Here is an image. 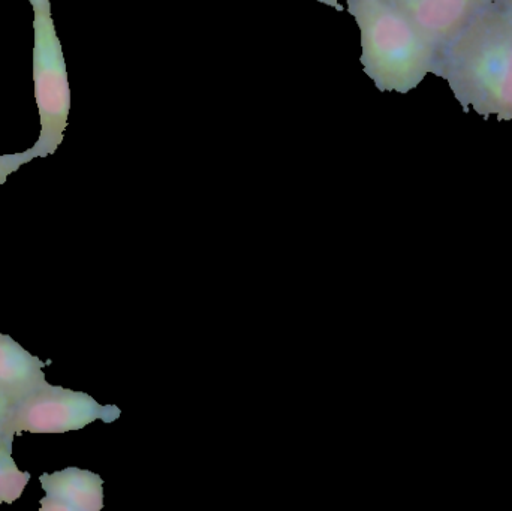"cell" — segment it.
Returning <instances> with one entry per match:
<instances>
[{"instance_id": "cell-1", "label": "cell", "mask_w": 512, "mask_h": 511, "mask_svg": "<svg viewBox=\"0 0 512 511\" xmlns=\"http://www.w3.org/2000/svg\"><path fill=\"white\" fill-rule=\"evenodd\" d=\"M444 78L463 110L512 122V21L493 0L439 51Z\"/></svg>"}, {"instance_id": "cell-2", "label": "cell", "mask_w": 512, "mask_h": 511, "mask_svg": "<svg viewBox=\"0 0 512 511\" xmlns=\"http://www.w3.org/2000/svg\"><path fill=\"white\" fill-rule=\"evenodd\" d=\"M361 33V63L381 92L408 93L435 74L438 50L388 0H348Z\"/></svg>"}, {"instance_id": "cell-3", "label": "cell", "mask_w": 512, "mask_h": 511, "mask_svg": "<svg viewBox=\"0 0 512 511\" xmlns=\"http://www.w3.org/2000/svg\"><path fill=\"white\" fill-rule=\"evenodd\" d=\"M35 12L33 83L41 119V134L32 147L38 158L53 155L62 144L71 110V89L62 44L51 18L50 0H29Z\"/></svg>"}, {"instance_id": "cell-4", "label": "cell", "mask_w": 512, "mask_h": 511, "mask_svg": "<svg viewBox=\"0 0 512 511\" xmlns=\"http://www.w3.org/2000/svg\"><path fill=\"white\" fill-rule=\"evenodd\" d=\"M120 414L116 405H101L86 393L48 384L18 402L11 429L15 435L66 434L80 431L96 420L114 422Z\"/></svg>"}, {"instance_id": "cell-5", "label": "cell", "mask_w": 512, "mask_h": 511, "mask_svg": "<svg viewBox=\"0 0 512 511\" xmlns=\"http://www.w3.org/2000/svg\"><path fill=\"white\" fill-rule=\"evenodd\" d=\"M439 51L450 44L493 0H388Z\"/></svg>"}, {"instance_id": "cell-6", "label": "cell", "mask_w": 512, "mask_h": 511, "mask_svg": "<svg viewBox=\"0 0 512 511\" xmlns=\"http://www.w3.org/2000/svg\"><path fill=\"white\" fill-rule=\"evenodd\" d=\"M45 497L41 511H99L104 509V480L92 471L65 468L39 477Z\"/></svg>"}, {"instance_id": "cell-7", "label": "cell", "mask_w": 512, "mask_h": 511, "mask_svg": "<svg viewBox=\"0 0 512 511\" xmlns=\"http://www.w3.org/2000/svg\"><path fill=\"white\" fill-rule=\"evenodd\" d=\"M42 362L24 350L11 336L0 333V392L20 402L26 396L48 386Z\"/></svg>"}, {"instance_id": "cell-8", "label": "cell", "mask_w": 512, "mask_h": 511, "mask_svg": "<svg viewBox=\"0 0 512 511\" xmlns=\"http://www.w3.org/2000/svg\"><path fill=\"white\" fill-rule=\"evenodd\" d=\"M14 437L0 438V504H12L23 495L30 473L18 470L12 458Z\"/></svg>"}, {"instance_id": "cell-9", "label": "cell", "mask_w": 512, "mask_h": 511, "mask_svg": "<svg viewBox=\"0 0 512 511\" xmlns=\"http://www.w3.org/2000/svg\"><path fill=\"white\" fill-rule=\"evenodd\" d=\"M38 158V153L33 149L26 150L23 153H12V155L0 156V186L6 182L8 176L18 171L21 165L27 164L32 159Z\"/></svg>"}, {"instance_id": "cell-10", "label": "cell", "mask_w": 512, "mask_h": 511, "mask_svg": "<svg viewBox=\"0 0 512 511\" xmlns=\"http://www.w3.org/2000/svg\"><path fill=\"white\" fill-rule=\"evenodd\" d=\"M17 404L18 401H15L8 393L0 392V438L15 437L11 425Z\"/></svg>"}, {"instance_id": "cell-11", "label": "cell", "mask_w": 512, "mask_h": 511, "mask_svg": "<svg viewBox=\"0 0 512 511\" xmlns=\"http://www.w3.org/2000/svg\"><path fill=\"white\" fill-rule=\"evenodd\" d=\"M316 2L324 3V5L331 6V8L336 9V11H343V6L340 5V3L337 2V0H316Z\"/></svg>"}, {"instance_id": "cell-12", "label": "cell", "mask_w": 512, "mask_h": 511, "mask_svg": "<svg viewBox=\"0 0 512 511\" xmlns=\"http://www.w3.org/2000/svg\"><path fill=\"white\" fill-rule=\"evenodd\" d=\"M496 2H499L502 6H504L505 11H507V14L510 15L512 21V0H496Z\"/></svg>"}]
</instances>
